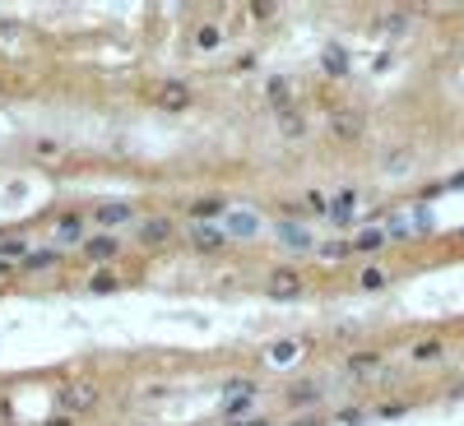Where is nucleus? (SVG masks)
I'll list each match as a JSON object with an SVG mask.
<instances>
[{
	"mask_svg": "<svg viewBox=\"0 0 464 426\" xmlns=\"http://www.w3.org/2000/svg\"><path fill=\"white\" fill-rule=\"evenodd\" d=\"M93 403H98V385L93 380H70L61 389V412H70V417H75V412H89Z\"/></svg>",
	"mask_w": 464,
	"mask_h": 426,
	"instance_id": "f257e3e1",
	"label": "nucleus"
},
{
	"mask_svg": "<svg viewBox=\"0 0 464 426\" xmlns=\"http://www.w3.org/2000/svg\"><path fill=\"white\" fill-rule=\"evenodd\" d=\"M130 218H135V204H130V199H107V204L93 209V223H98V228H121Z\"/></svg>",
	"mask_w": 464,
	"mask_h": 426,
	"instance_id": "f03ea898",
	"label": "nucleus"
},
{
	"mask_svg": "<svg viewBox=\"0 0 464 426\" xmlns=\"http://www.w3.org/2000/svg\"><path fill=\"white\" fill-rule=\"evenodd\" d=\"M228 241L232 237L223 232V223H195V228H190V246H195V250H223Z\"/></svg>",
	"mask_w": 464,
	"mask_h": 426,
	"instance_id": "7ed1b4c3",
	"label": "nucleus"
},
{
	"mask_svg": "<svg viewBox=\"0 0 464 426\" xmlns=\"http://www.w3.org/2000/svg\"><path fill=\"white\" fill-rule=\"evenodd\" d=\"M251 398H256V385L251 380H228L223 385V412H247Z\"/></svg>",
	"mask_w": 464,
	"mask_h": 426,
	"instance_id": "20e7f679",
	"label": "nucleus"
},
{
	"mask_svg": "<svg viewBox=\"0 0 464 426\" xmlns=\"http://www.w3.org/2000/svg\"><path fill=\"white\" fill-rule=\"evenodd\" d=\"M232 204L223 195H200V199H190V218L195 223H209V218H228Z\"/></svg>",
	"mask_w": 464,
	"mask_h": 426,
	"instance_id": "39448f33",
	"label": "nucleus"
},
{
	"mask_svg": "<svg viewBox=\"0 0 464 426\" xmlns=\"http://www.w3.org/2000/svg\"><path fill=\"white\" fill-rule=\"evenodd\" d=\"M172 232H177L172 228V218H139V241L144 246H163Z\"/></svg>",
	"mask_w": 464,
	"mask_h": 426,
	"instance_id": "423d86ee",
	"label": "nucleus"
},
{
	"mask_svg": "<svg viewBox=\"0 0 464 426\" xmlns=\"http://www.w3.org/2000/svg\"><path fill=\"white\" fill-rule=\"evenodd\" d=\"M265 292H269V297H297V292H302V278H297L293 269H274L269 283H265Z\"/></svg>",
	"mask_w": 464,
	"mask_h": 426,
	"instance_id": "0eeeda50",
	"label": "nucleus"
},
{
	"mask_svg": "<svg viewBox=\"0 0 464 426\" xmlns=\"http://www.w3.org/2000/svg\"><path fill=\"white\" fill-rule=\"evenodd\" d=\"M274 237H278V246H288V250H311V232L302 228V223H278Z\"/></svg>",
	"mask_w": 464,
	"mask_h": 426,
	"instance_id": "6e6552de",
	"label": "nucleus"
},
{
	"mask_svg": "<svg viewBox=\"0 0 464 426\" xmlns=\"http://www.w3.org/2000/svg\"><path fill=\"white\" fill-rule=\"evenodd\" d=\"M223 232H228V237H256V232H260V218L247 213V209H232L228 223H223Z\"/></svg>",
	"mask_w": 464,
	"mask_h": 426,
	"instance_id": "1a4fd4ad",
	"label": "nucleus"
},
{
	"mask_svg": "<svg viewBox=\"0 0 464 426\" xmlns=\"http://www.w3.org/2000/svg\"><path fill=\"white\" fill-rule=\"evenodd\" d=\"M386 241H390V232H381V228H367V232H357L353 241H348V255H362V250H381Z\"/></svg>",
	"mask_w": 464,
	"mask_h": 426,
	"instance_id": "9d476101",
	"label": "nucleus"
},
{
	"mask_svg": "<svg viewBox=\"0 0 464 426\" xmlns=\"http://www.w3.org/2000/svg\"><path fill=\"white\" fill-rule=\"evenodd\" d=\"M56 241L61 246H79L84 241V218H79V213H65L61 223H56Z\"/></svg>",
	"mask_w": 464,
	"mask_h": 426,
	"instance_id": "9b49d317",
	"label": "nucleus"
},
{
	"mask_svg": "<svg viewBox=\"0 0 464 426\" xmlns=\"http://www.w3.org/2000/svg\"><path fill=\"white\" fill-rule=\"evenodd\" d=\"M186 102H190V89H186V84H163V89H158V106H168V111H181Z\"/></svg>",
	"mask_w": 464,
	"mask_h": 426,
	"instance_id": "f8f14e48",
	"label": "nucleus"
},
{
	"mask_svg": "<svg viewBox=\"0 0 464 426\" xmlns=\"http://www.w3.org/2000/svg\"><path fill=\"white\" fill-rule=\"evenodd\" d=\"M116 250H121L116 237H93V241H84V255H89V259H111Z\"/></svg>",
	"mask_w": 464,
	"mask_h": 426,
	"instance_id": "ddd939ff",
	"label": "nucleus"
},
{
	"mask_svg": "<svg viewBox=\"0 0 464 426\" xmlns=\"http://www.w3.org/2000/svg\"><path fill=\"white\" fill-rule=\"evenodd\" d=\"M61 259V250H28L24 255V274H37V269H51Z\"/></svg>",
	"mask_w": 464,
	"mask_h": 426,
	"instance_id": "4468645a",
	"label": "nucleus"
},
{
	"mask_svg": "<svg viewBox=\"0 0 464 426\" xmlns=\"http://www.w3.org/2000/svg\"><path fill=\"white\" fill-rule=\"evenodd\" d=\"M353 209H357V190H343V195H334V199H330L325 218H348Z\"/></svg>",
	"mask_w": 464,
	"mask_h": 426,
	"instance_id": "2eb2a0df",
	"label": "nucleus"
},
{
	"mask_svg": "<svg viewBox=\"0 0 464 426\" xmlns=\"http://www.w3.org/2000/svg\"><path fill=\"white\" fill-rule=\"evenodd\" d=\"M278 130H283V135H293V139H302V130H307V121H302V111H293V106H283V111H278Z\"/></svg>",
	"mask_w": 464,
	"mask_h": 426,
	"instance_id": "dca6fc26",
	"label": "nucleus"
},
{
	"mask_svg": "<svg viewBox=\"0 0 464 426\" xmlns=\"http://www.w3.org/2000/svg\"><path fill=\"white\" fill-rule=\"evenodd\" d=\"M265 93H269V102L283 111V102L293 98V84H288V79H269V84H265Z\"/></svg>",
	"mask_w": 464,
	"mask_h": 426,
	"instance_id": "f3484780",
	"label": "nucleus"
},
{
	"mask_svg": "<svg viewBox=\"0 0 464 426\" xmlns=\"http://www.w3.org/2000/svg\"><path fill=\"white\" fill-rule=\"evenodd\" d=\"M223 42V33H218V24H204L200 33H195V46H200V51H209V46H218Z\"/></svg>",
	"mask_w": 464,
	"mask_h": 426,
	"instance_id": "a211bd4d",
	"label": "nucleus"
},
{
	"mask_svg": "<svg viewBox=\"0 0 464 426\" xmlns=\"http://www.w3.org/2000/svg\"><path fill=\"white\" fill-rule=\"evenodd\" d=\"M357 283H362L367 292H376V288H386V283H390V274H386V269H362V278H357Z\"/></svg>",
	"mask_w": 464,
	"mask_h": 426,
	"instance_id": "6ab92c4d",
	"label": "nucleus"
},
{
	"mask_svg": "<svg viewBox=\"0 0 464 426\" xmlns=\"http://www.w3.org/2000/svg\"><path fill=\"white\" fill-rule=\"evenodd\" d=\"M325 70H330V75H343V70H348V56H343L339 46H330V51H325Z\"/></svg>",
	"mask_w": 464,
	"mask_h": 426,
	"instance_id": "aec40b11",
	"label": "nucleus"
},
{
	"mask_svg": "<svg viewBox=\"0 0 464 426\" xmlns=\"http://www.w3.org/2000/svg\"><path fill=\"white\" fill-rule=\"evenodd\" d=\"M15 255H28V246L19 241V237H5V241H0V259L10 264V259H15Z\"/></svg>",
	"mask_w": 464,
	"mask_h": 426,
	"instance_id": "412c9836",
	"label": "nucleus"
},
{
	"mask_svg": "<svg viewBox=\"0 0 464 426\" xmlns=\"http://www.w3.org/2000/svg\"><path fill=\"white\" fill-rule=\"evenodd\" d=\"M297 352H302V343H274V348H269V362H293Z\"/></svg>",
	"mask_w": 464,
	"mask_h": 426,
	"instance_id": "4be33fe9",
	"label": "nucleus"
},
{
	"mask_svg": "<svg viewBox=\"0 0 464 426\" xmlns=\"http://www.w3.org/2000/svg\"><path fill=\"white\" fill-rule=\"evenodd\" d=\"M413 357L418 362H432V357H441V343H436V338H422V343L413 348Z\"/></svg>",
	"mask_w": 464,
	"mask_h": 426,
	"instance_id": "5701e85b",
	"label": "nucleus"
},
{
	"mask_svg": "<svg viewBox=\"0 0 464 426\" xmlns=\"http://www.w3.org/2000/svg\"><path fill=\"white\" fill-rule=\"evenodd\" d=\"M376 357H371V352H357V357H348V371H376Z\"/></svg>",
	"mask_w": 464,
	"mask_h": 426,
	"instance_id": "b1692460",
	"label": "nucleus"
},
{
	"mask_svg": "<svg viewBox=\"0 0 464 426\" xmlns=\"http://www.w3.org/2000/svg\"><path fill=\"white\" fill-rule=\"evenodd\" d=\"M316 398H321V389H316V385H302V389L288 394V403H316Z\"/></svg>",
	"mask_w": 464,
	"mask_h": 426,
	"instance_id": "393cba45",
	"label": "nucleus"
},
{
	"mask_svg": "<svg viewBox=\"0 0 464 426\" xmlns=\"http://www.w3.org/2000/svg\"><path fill=\"white\" fill-rule=\"evenodd\" d=\"M321 255H325V259H343V255H348V241H325Z\"/></svg>",
	"mask_w": 464,
	"mask_h": 426,
	"instance_id": "a878e982",
	"label": "nucleus"
},
{
	"mask_svg": "<svg viewBox=\"0 0 464 426\" xmlns=\"http://www.w3.org/2000/svg\"><path fill=\"white\" fill-rule=\"evenodd\" d=\"M334 135H339V139H353L357 135V121H353V116H339V121H334Z\"/></svg>",
	"mask_w": 464,
	"mask_h": 426,
	"instance_id": "bb28decb",
	"label": "nucleus"
},
{
	"mask_svg": "<svg viewBox=\"0 0 464 426\" xmlns=\"http://www.w3.org/2000/svg\"><path fill=\"white\" fill-rule=\"evenodd\" d=\"M111 288H116V278H111V274H98L89 283V292H111Z\"/></svg>",
	"mask_w": 464,
	"mask_h": 426,
	"instance_id": "cd10ccee",
	"label": "nucleus"
},
{
	"mask_svg": "<svg viewBox=\"0 0 464 426\" xmlns=\"http://www.w3.org/2000/svg\"><path fill=\"white\" fill-rule=\"evenodd\" d=\"M42 426H75V417H70V412H51Z\"/></svg>",
	"mask_w": 464,
	"mask_h": 426,
	"instance_id": "c85d7f7f",
	"label": "nucleus"
},
{
	"mask_svg": "<svg viewBox=\"0 0 464 426\" xmlns=\"http://www.w3.org/2000/svg\"><path fill=\"white\" fill-rule=\"evenodd\" d=\"M251 19H274V5H251Z\"/></svg>",
	"mask_w": 464,
	"mask_h": 426,
	"instance_id": "c756f323",
	"label": "nucleus"
},
{
	"mask_svg": "<svg viewBox=\"0 0 464 426\" xmlns=\"http://www.w3.org/2000/svg\"><path fill=\"white\" fill-rule=\"evenodd\" d=\"M228 426H260V422H256V417H251V422H228Z\"/></svg>",
	"mask_w": 464,
	"mask_h": 426,
	"instance_id": "7c9ffc66",
	"label": "nucleus"
},
{
	"mask_svg": "<svg viewBox=\"0 0 464 426\" xmlns=\"http://www.w3.org/2000/svg\"><path fill=\"white\" fill-rule=\"evenodd\" d=\"M5 274H10V264H5V259H0V278H5Z\"/></svg>",
	"mask_w": 464,
	"mask_h": 426,
	"instance_id": "2f4dec72",
	"label": "nucleus"
}]
</instances>
